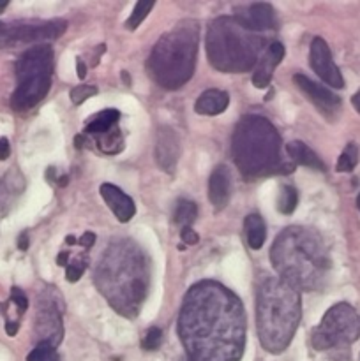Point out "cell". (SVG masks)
Here are the masks:
<instances>
[{
  "instance_id": "cell-19",
  "label": "cell",
  "mask_w": 360,
  "mask_h": 361,
  "mask_svg": "<svg viewBox=\"0 0 360 361\" xmlns=\"http://www.w3.org/2000/svg\"><path fill=\"white\" fill-rule=\"evenodd\" d=\"M229 104V95L222 90H205L203 94L198 97L196 104H194V111L198 115H207V116H215L221 115Z\"/></svg>"
},
{
  "instance_id": "cell-42",
  "label": "cell",
  "mask_w": 360,
  "mask_h": 361,
  "mask_svg": "<svg viewBox=\"0 0 360 361\" xmlns=\"http://www.w3.org/2000/svg\"><path fill=\"white\" fill-rule=\"evenodd\" d=\"M66 243L67 245H74V243H76V238H74V236H67Z\"/></svg>"
},
{
  "instance_id": "cell-28",
  "label": "cell",
  "mask_w": 360,
  "mask_h": 361,
  "mask_svg": "<svg viewBox=\"0 0 360 361\" xmlns=\"http://www.w3.org/2000/svg\"><path fill=\"white\" fill-rule=\"evenodd\" d=\"M27 361H60L55 348L48 344H37L34 351L27 356Z\"/></svg>"
},
{
  "instance_id": "cell-38",
  "label": "cell",
  "mask_w": 360,
  "mask_h": 361,
  "mask_svg": "<svg viewBox=\"0 0 360 361\" xmlns=\"http://www.w3.org/2000/svg\"><path fill=\"white\" fill-rule=\"evenodd\" d=\"M18 249H20V250H27L28 249V236L25 235V233L20 236V238H18Z\"/></svg>"
},
{
  "instance_id": "cell-10",
  "label": "cell",
  "mask_w": 360,
  "mask_h": 361,
  "mask_svg": "<svg viewBox=\"0 0 360 361\" xmlns=\"http://www.w3.org/2000/svg\"><path fill=\"white\" fill-rule=\"evenodd\" d=\"M67 23L62 20L44 21V23H30V21H13L4 23L0 21V48H14L25 42H42L60 37Z\"/></svg>"
},
{
  "instance_id": "cell-36",
  "label": "cell",
  "mask_w": 360,
  "mask_h": 361,
  "mask_svg": "<svg viewBox=\"0 0 360 361\" xmlns=\"http://www.w3.org/2000/svg\"><path fill=\"white\" fill-rule=\"evenodd\" d=\"M80 243L88 249V247H92L95 243V235L94 233H85V235L80 238Z\"/></svg>"
},
{
  "instance_id": "cell-43",
  "label": "cell",
  "mask_w": 360,
  "mask_h": 361,
  "mask_svg": "<svg viewBox=\"0 0 360 361\" xmlns=\"http://www.w3.org/2000/svg\"><path fill=\"white\" fill-rule=\"evenodd\" d=\"M59 183H60V185H62V187H66V185H67V176H62V178L59 180Z\"/></svg>"
},
{
  "instance_id": "cell-1",
  "label": "cell",
  "mask_w": 360,
  "mask_h": 361,
  "mask_svg": "<svg viewBox=\"0 0 360 361\" xmlns=\"http://www.w3.org/2000/svg\"><path fill=\"white\" fill-rule=\"evenodd\" d=\"M179 337L189 361H240L246 345L242 303L224 286L200 282L182 303Z\"/></svg>"
},
{
  "instance_id": "cell-33",
  "label": "cell",
  "mask_w": 360,
  "mask_h": 361,
  "mask_svg": "<svg viewBox=\"0 0 360 361\" xmlns=\"http://www.w3.org/2000/svg\"><path fill=\"white\" fill-rule=\"evenodd\" d=\"M182 240L186 245H196V243L200 242V236H198V233H194L193 229L187 228L182 229Z\"/></svg>"
},
{
  "instance_id": "cell-17",
  "label": "cell",
  "mask_w": 360,
  "mask_h": 361,
  "mask_svg": "<svg viewBox=\"0 0 360 361\" xmlns=\"http://www.w3.org/2000/svg\"><path fill=\"white\" fill-rule=\"evenodd\" d=\"M101 196L104 200V203L108 204L109 210L113 212V215L120 222H127L134 217L136 207H134L133 200L116 185H113V183H102Z\"/></svg>"
},
{
  "instance_id": "cell-11",
  "label": "cell",
  "mask_w": 360,
  "mask_h": 361,
  "mask_svg": "<svg viewBox=\"0 0 360 361\" xmlns=\"http://www.w3.org/2000/svg\"><path fill=\"white\" fill-rule=\"evenodd\" d=\"M35 331L41 337L39 344H48L52 348H56L62 341V307H56L55 298L42 300L37 305Z\"/></svg>"
},
{
  "instance_id": "cell-25",
  "label": "cell",
  "mask_w": 360,
  "mask_h": 361,
  "mask_svg": "<svg viewBox=\"0 0 360 361\" xmlns=\"http://www.w3.org/2000/svg\"><path fill=\"white\" fill-rule=\"evenodd\" d=\"M360 161V150L356 143H348L346 148L342 150V154L339 155L337 166H335V171L339 173H349L355 169V166Z\"/></svg>"
},
{
  "instance_id": "cell-2",
  "label": "cell",
  "mask_w": 360,
  "mask_h": 361,
  "mask_svg": "<svg viewBox=\"0 0 360 361\" xmlns=\"http://www.w3.org/2000/svg\"><path fill=\"white\" fill-rule=\"evenodd\" d=\"M94 281L116 312L136 316L148 288V268L143 252L131 242L113 243L106 249Z\"/></svg>"
},
{
  "instance_id": "cell-9",
  "label": "cell",
  "mask_w": 360,
  "mask_h": 361,
  "mask_svg": "<svg viewBox=\"0 0 360 361\" xmlns=\"http://www.w3.org/2000/svg\"><path fill=\"white\" fill-rule=\"evenodd\" d=\"M360 337L359 314L348 303H337L321 319L313 331V348L316 351L348 348Z\"/></svg>"
},
{
  "instance_id": "cell-18",
  "label": "cell",
  "mask_w": 360,
  "mask_h": 361,
  "mask_svg": "<svg viewBox=\"0 0 360 361\" xmlns=\"http://www.w3.org/2000/svg\"><path fill=\"white\" fill-rule=\"evenodd\" d=\"M229 192H232V175L226 166H217L212 171L210 180H208V200L217 210L228 204Z\"/></svg>"
},
{
  "instance_id": "cell-45",
  "label": "cell",
  "mask_w": 360,
  "mask_h": 361,
  "mask_svg": "<svg viewBox=\"0 0 360 361\" xmlns=\"http://www.w3.org/2000/svg\"><path fill=\"white\" fill-rule=\"evenodd\" d=\"M356 207H359V210H360V194H359V197H356Z\"/></svg>"
},
{
  "instance_id": "cell-30",
  "label": "cell",
  "mask_w": 360,
  "mask_h": 361,
  "mask_svg": "<svg viewBox=\"0 0 360 361\" xmlns=\"http://www.w3.org/2000/svg\"><path fill=\"white\" fill-rule=\"evenodd\" d=\"M161 342H162L161 330H159V328H150V330L147 331V335H145L141 345H143V349H147V351H155V349H159Z\"/></svg>"
},
{
  "instance_id": "cell-12",
  "label": "cell",
  "mask_w": 360,
  "mask_h": 361,
  "mask_svg": "<svg viewBox=\"0 0 360 361\" xmlns=\"http://www.w3.org/2000/svg\"><path fill=\"white\" fill-rule=\"evenodd\" d=\"M309 62L313 67L314 73L332 88H344V80L339 71V67L334 63L332 59V51L325 39L314 37L311 42V53H309Z\"/></svg>"
},
{
  "instance_id": "cell-22",
  "label": "cell",
  "mask_w": 360,
  "mask_h": 361,
  "mask_svg": "<svg viewBox=\"0 0 360 361\" xmlns=\"http://www.w3.org/2000/svg\"><path fill=\"white\" fill-rule=\"evenodd\" d=\"M246 236L247 245L253 250H260L265 243V236H267V228L261 219V215L251 214L246 217Z\"/></svg>"
},
{
  "instance_id": "cell-39",
  "label": "cell",
  "mask_w": 360,
  "mask_h": 361,
  "mask_svg": "<svg viewBox=\"0 0 360 361\" xmlns=\"http://www.w3.org/2000/svg\"><path fill=\"white\" fill-rule=\"evenodd\" d=\"M67 261H69V254L67 252H60L59 257H56V264H60V267H67Z\"/></svg>"
},
{
  "instance_id": "cell-37",
  "label": "cell",
  "mask_w": 360,
  "mask_h": 361,
  "mask_svg": "<svg viewBox=\"0 0 360 361\" xmlns=\"http://www.w3.org/2000/svg\"><path fill=\"white\" fill-rule=\"evenodd\" d=\"M76 74L80 80H85V76H87V66H85V62L81 59L76 60Z\"/></svg>"
},
{
  "instance_id": "cell-23",
  "label": "cell",
  "mask_w": 360,
  "mask_h": 361,
  "mask_svg": "<svg viewBox=\"0 0 360 361\" xmlns=\"http://www.w3.org/2000/svg\"><path fill=\"white\" fill-rule=\"evenodd\" d=\"M196 217H198V207L193 203V201L180 200L179 203H176L175 215H173L176 226H180L182 229L191 228V224L196 221Z\"/></svg>"
},
{
  "instance_id": "cell-41",
  "label": "cell",
  "mask_w": 360,
  "mask_h": 361,
  "mask_svg": "<svg viewBox=\"0 0 360 361\" xmlns=\"http://www.w3.org/2000/svg\"><path fill=\"white\" fill-rule=\"evenodd\" d=\"M74 141H76V148H83L85 147V137L83 136H76L74 137Z\"/></svg>"
},
{
  "instance_id": "cell-26",
  "label": "cell",
  "mask_w": 360,
  "mask_h": 361,
  "mask_svg": "<svg viewBox=\"0 0 360 361\" xmlns=\"http://www.w3.org/2000/svg\"><path fill=\"white\" fill-rule=\"evenodd\" d=\"M296 203H299V192H296L295 187L292 185H284L281 189V194H279L277 200V208L281 214L289 215L295 212Z\"/></svg>"
},
{
  "instance_id": "cell-27",
  "label": "cell",
  "mask_w": 360,
  "mask_h": 361,
  "mask_svg": "<svg viewBox=\"0 0 360 361\" xmlns=\"http://www.w3.org/2000/svg\"><path fill=\"white\" fill-rule=\"evenodd\" d=\"M152 7H154V0H148V2H138L136 6H134L133 9V14L129 16V20H127L126 27L129 28V30H134V28H138L141 25V21L147 18V14L150 13Z\"/></svg>"
},
{
  "instance_id": "cell-5",
  "label": "cell",
  "mask_w": 360,
  "mask_h": 361,
  "mask_svg": "<svg viewBox=\"0 0 360 361\" xmlns=\"http://www.w3.org/2000/svg\"><path fill=\"white\" fill-rule=\"evenodd\" d=\"M196 23L179 25L162 35L150 55V74L161 87L179 88L186 83L196 63Z\"/></svg>"
},
{
  "instance_id": "cell-31",
  "label": "cell",
  "mask_w": 360,
  "mask_h": 361,
  "mask_svg": "<svg viewBox=\"0 0 360 361\" xmlns=\"http://www.w3.org/2000/svg\"><path fill=\"white\" fill-rule=\"evenodd\" d=\"M11 302L16 305L18 312L23 314L25 310L28 309V300H27V295H25L23 291H21L20 288H13L11 289Z\"/></svg>"
},
{
  "instance_id": "cell-6",
  "label": "cell",
  "mask_w": 360,
  "mask_h": 361,
  "mask_svg": "<svg viewBox=\"0 0 360 361\" xmlns=\"http://www.w3.org/2000/svg\"><path fill=\"white\" fill-rule=\"evenodd\" d=\"M281 155V137L268 120L246 116L233 134V157L246 175H261L274 169Z\"/></svg>"
},
{
  "instance_id": "cell-14",
  "label": "cell",
  "mask_w": 360,
  "mask_h": 361,
  "mask_svg": "<svg viewBox=\"0 0 360 361\" xmlns=\"http://www.w3.org/2000/svg\"><path fill=\"white\" fill-rule=\"evenodd\" d=\"M235 20L251 32L272 30L275 28V13L270 4H251L236 7Z\"/></svg>"
},
{
  "instance_id": "cell-7",
  "label": "cell",
  "mask_w": 360,
  "mask_h": 361,
  "mask_svg": "<svg viewBox=\"0 0 360 361\" xmlns=\"http://www.w3.org/2000/svg\"><path fill=\"white\" fill-rule=\"evenodd\" d=\"M261 39L232 18H219L207 35L210 62L226 73H244L260 60Z\"/></svg>"
},
{
  "instance_id": "cell-29",
  "label": "cell",
  "mask_w": 360,
  "mask_h": 361,
  "mask_svg": "<svg viewBox=\"0 0 360 361\" xmlns=\"http://www.w3.org/2000/svg\"><path fill=\"white\" fill-rule=\"evenodd\" d=\"M95 94H97V88L92 87V85H80V87H74L71 90V101H73V104H81Z\"/></svg>"
},
{
  "instance_id": "cell-32",
  "label": "cell",
  "mask_w": 360,
  "mask_h": 361,
  "mask_svg": "<svg viewBox=\"0 0 360 361\" xmlns=\"http://www.w3.org/2000/svg\"><path fill=\"white\" fill-rule=\"evenodd\" d=\"M85 267H80V264H71V267L66 268V279L69 282H78V279L83 275Z\"/></svg>"
},
{
  "instance_id": "cell-34",
  "label": "cell",
  "mask_w": 360,
  "mask_h": 361,
  "mask_svg": "<svg viewBox=\"0 0 360 361\" xmlns=\"http://www.w3.org/2000/svg\"><path fill=\"white\" fill-rule=\"evenodd\" d=\"M11 154V147L7 137H0V161H6Z\"/></svg>"
},
{
  "instance_id": "cell-4",
  "label": "cell",
  "mask_w": 360,
  "mask_h": 361,
  "mask_svg": "<svg viewBox=\"0 0 360 361\" xmlns=\"http://www.w3.org/2000/svg\"><path fill=\"white\" fill-rule=\"evenodd\" d=\"M300 296L282 279H268L258 293L256 323L261 345L272 355L284 351L300 321Z\"/></svg>"
},
{
  "instance_id": "cell-24",
  "label": "cell",
  "mask_w": 360,
  "mask_h": 361,
  "mask_svg": "<svg viewBox=\"0 0 360 361\" xmlns=\"http://www.w3.org/2000/svg\"><path fill=\"white\" fill-rule=\"evenodd\" d=\"M97 147H99V150L104 152V154H108V155L122 152L124 150V137H122V133H120L119 127H113V129L108 130L106 134H101V140H99Z\"/></svg>"
},
{
  "instance_id": "cell-40",
  "label": "cell",
  "mask_w": 360,
  "mask_h": 361,
  "mask_svg": "<svg viewBox=\"0 0 360 361\" xmlns=\"http://www.w3.org/2000/svg\"><path fill=\"white\" fill-rule=\"evenodd\" d=\"M352 104H353V108L356 109V113L360 115V90L352 97Z\"/></svg>"
},
{
  "instance_id": "cell-21",
  "label": "cell",
  "mask_w": 360,
  "mask_h": 361,
  "mask_svg": "<svg viewBox=\"0 0 360 361\" xmlns=\"http://www.w3.org/2000/svg\"><path fill=\"white\" fill-rule=\"evenodd\" d=\"M120 118L119 109H102L97 115L92 116L90 120L85 126V133L88 134H106L108 130H112L113 127H116V122Z\"/></svg>"
},
{
  "instance_id": "cell-8",
  "label": "cell",
  "mask_w": 360,
  "mask_h": 361,
  "mask_svg": "<svg viewBox=\"0 0 360 361\" xmlns=\"http://www.w3.org/2000/svg\"><path fill=\"white\" fill-rule=\"evenodd\" d=\"M53 48L37 44L25 51L16 62L18 87L11 97V106L16 111L34 108L46 97L52 85Z\"/></svg>"
},
{
  "instance_id": "cell-20",
  "label": "cell",
  "mask_w": 360,
  "mask_h": 361,
  "mask_svg": "<svg viewBox=\"0 0 360 361\" xmlns=\"http://www.w3.org/2000/svg\"><path fill=\"white\" fill-rule=\"evenodd\" d=\"M286 152L295 164L306 166V168L316 169V171H325V162L318 157L316 152L311 150L302 141H289L286 145Z\"/></svg>"
},
{
  "instance_id": "cell-15",
  "label": "cell",
  "mask_w": 360,
  "mask_h": 361,
  "mask_svg": "<svg viewBox=\"0 0 360 361\" xmlns=\"http://www.w3.org/2000/svg\"><path fill=\"white\" fill-rule=\"evenodd\" d=\"M180 157V137L172 127H159L155 143V161L162 171L173 173Z\"/></svg>"
},
{
  "instance_id": "cell-44",
  "label": "cell",
  "mask_w": 360,
  "mask_h": 361,
  "mask_svg": "<svg viewBox=\"0 0 360 361\" xmlns=\"http://www.w3.org/2000/svg\"><path fill=\"white\" fill-rule=\"evenodd\" d=\"M7 6H9V2H0V13H2Z\"/></svg>"
},
{
  "instance_id": "cell-3",
  "label": "cell",
  "mask_w": 360,
  "mask_h": 361,
  "mask_svg": "<svg viewBox=\"0 0 360 361\" xmlns=\"http://www.w3.org/2000/svg\"><path fill=\"white\" fill-rule=\"evenodd\" d=\"M272 264L282 281L299 289H318L330 270V257L323 238L302 226H292L275 238L270 250Z\"/></svg>"
},
{
  "instance_id": "cell-13",
  "label": "cell",
  "mask_w": 360,
  "mask_h": 361,
  "mask_svg": "<svg viewBox=\"0 0 360 361\" xmlns=\"http://www.w3.org/2000/svg\"><path fill=\"white\" fill-rule=\"evenodd\" d=\"M293 80H295L296 87H299L300 90L307 95V99H309V101L313 102V104L316 106L321 113H323V115L332 116L339 111V106H341V97H337L334 92H330L328 88L321 87V85L314 83V81H311L309 78L304 76V74H295V76H293Z\"/></svg>"
},
{
  "instance_id": "cell-16",
  "label": "cell",
  "mask_w": 360,
  "mask_h": 361,
  "mask_svg": "<svg viewBox=\"0 0 360 361\" xmlns=\"http://www.w3.org/2000/svg\"><path fill=\"white\" fill-rule=\"evenodd\" d=\"M284 56V46L279 41H272L267 51L258 60V67L253 74V85L256 88H267L272 81V74L277 63H281Z\"/></svg>"
},
{
  "instance_id": "cell-35",
  "label": "cell",
  "mask_w": 360,
  "mask_h": 361,
  "mask_svg": "<svg viewBox=\"0 0 360 361\" xmlns=\"http://www.w3.org/2000/svg\"><path fill=\"white\" fill-rule=\"evenodd\" d=\"M18 330H20V323H18V321H7L6 334L9 335V337H14V335L18 334Z\"/></svg>"
}]
</instances>
